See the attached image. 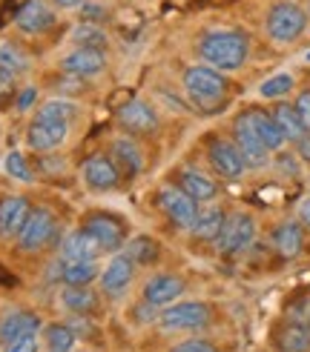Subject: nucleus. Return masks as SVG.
<instances>
[{"mask_svg":"<svg viewBox=\"0 0 310 352\" xmlns=\"http://www.w3.org/2000/svg\"><path fill=\"white\" fill-rule=\"evenodd\" d=\"M184 92L198 109L213 112V109L221 107L224 100H227L230 83H227V78H224V72H218V69L207 66V63H196V66L184 69Z\"/></svg>","mask_w":310,"mask_h":352,"instance_id":"2","label":"nucleus"},{"mask_svg":"<svg viewBox=\"0 0 310 352\" xmlns=\"http://www.w3.org/2000/svg\"><path fill=\"white\" fill-rule=\"evenodd\" d=\"M124 255L135 263V267H149V263H155L161 258V243L152 235H135V238H127Z\"/></svg>","mask_w":310,"mask_h":352,"instance_id":"28","label":"nucleus"},{"mask_svg":"<svg viewBox=\"0 0 310 352\" xmlns=\"http://www.w3.org/2000/svg\"><path fill=\"white\" fill-rule=\"evenodd\" d=\"M43 327V318L38 312L32 309H14L9 312L3 321H0V341L3 344H12L14 338L21 336H32V332H38Z\"/></svg>","mask_w":310,"mask_h":352,"instance_id":"21","label":"nucleus"},{"mask_svg":"<svg viewBox=\"0 0 310 352\" xmlns=\"http://www.w3.org/2000/svg\"><path fill=\"white\" fill-rule=\"evenodd\" d=\"M293 146H296V152H299L302 161H304V164H310V132H307L302 140H296V144H293Z\"/></svg>","mask_w":310,"mask_h":352,"instance_id":"43","label":"nucleus"},{"mask_svg":"<svg viewBox=\"0 0 310 352\" xmlns=\"http://www.w3.org/2000/svg\"><path fill=\"white\" fill-rule=\"evenodd\" d=\"M38 349H41L38 332H32V336H21V338H14L12 344H6L3 352H38Z\"/></svg>","mask_w":310,"mask_h":352,"instance_id":"39","label":"nucleus"},{"mask_svg":"<svg viewBox=\"0 0 310 352\" xmlns=\"http://www.w3.org/2000/svg\"><path fill=\"white\" fill-rule=\"evenodd\" d=\"M233 144L238 146V152H241V157H245L247 169H265L270 164V149L262 144V138L256 135L247 112H241L233 120Z\"/></svg>","mask_w":310,"mask_h":352,"instance_id":"9","label":"nucleus"},{"mask_svg":"<svg viewBox=\"0 0 310 352\" xmlns=\"http://www.w3.org/2000/svg\"><path fill=\"white\" fill-rule=\"evenodd\" d=\"M210 307L201 301H176L161 309L158 321L164 329H201L210 324Z\"/></svg>","mask_w":310,"mask_h":352,"instance_id":"12","label":"nucleus"},{"mask_svg":"<svg viewBox=\"0 0 310 352\" xmlns=\"http://www.w3.org/2000/svg\"><path fill=\"white\" fill-rule=\"evenodd\" d=\"M81 230L90 235L103 252H118L127 243V223L112 212H86L81 218Z\"/></svg>","mask_w":310,"mask_h":352,"instance_id":"5","label":"nucleus"},{"mask_svg":"<svg viewBox=\"0 0 310 352\" xmlns=\"http://www.w3.org/2000/svg\"><path fill=\"white\" fill-rule=\"evenodd\" d=\"M43 341H46V349L49 352H72L75 346V329L69 327V324H52L46 327L43 332Z\"/></svg>","mask_w":310,"mask_h":352,"instance_id":"32","label":"nucleus"},{"mask_svg":"<svg viewBox=\"0 0 310 352\" xmlns=\"http://www.w3.org/2000/svg\"><path fill=\"white\" fill-rule=\"evenodd\" d=\"M49 3L52 6H55V9H81V3H83V0H49Z\"/></svg>","mask_w":310,"mask_h":352,"instance_id":"45","label":"nucleus"},{"mask_svg":"<svg viewBox=\"0 0 310 352\" xmlns=\"http://www.w3.org/2000/svg\"><path fill=\"white\" fill-rule=\"evenodd\" d=\"M107 152L115 161L121 178H138V175H141V169H144V152H141V146H138V140L132 135L115 138Z\"/></svg>","mask_w":310,"mask_h":352,"instance_id":"17","label":"nucleus"},{"mask_svg":"<svg viewBox=\"0 0 310 352\" xmlns=\"http://www.w3.org/2000/svg\"><path fill=\"white\" fill-rule=\"evenodd\" d=\"M29 66H32V60L21 46L0 43V69H6V72H12V75H26Z\"/></svg>","mask_w":310,"mask_h":352,"instance_id":"33","label":"nucleus"},{"mask_svg":"<svg viewBox=\"0 0 310 352\" xmlns=\"http://www.w3.org/2000/svg\"><path fill=\"white\" fill-rule=\"evenodd\" d=\"M304 60H307V63H310V52H307V55H304Z\"/></svg>","mask_w":310,"mask_h":352,"instance_id":"47","label":"nucleus"},{"mask_svg":"<svg viewBox=\"0 0 310 352\" xmlns=\"http://www.w3.org/2000/svg\"><path fill=\"white\" fill-rule=\"evenodd\" d=\"M6 172L12 175L14 181H21V184H32V181H34V172L29 169L26 157H23L21 152H9V155H6Z\"/></svg>","mask_w":310,"mask_h":352,"instance_id":"36","label":"nucleus"},{"mask_svg":"<svg viewBox=\"0 0 310 352\" xmlns=\"http://www.w3.org/2000/svg\"><path fill=\"white\" fill-rule=\"evenodd\" d=\"M247 115H250V123H253L256 135L262 138V144H265L270 152H282V149L287 146V138L282 135L279 123L273 120L270 112H265V109H247Z\"/></svg>","mask_w":310,"mask_h":352,"instance_id":"25","label":"nucleus"},{"mask_svg":"<svg viewBox=\"0 0 310 352\" xmlns=\"http://www.w3.org/2000/svg\"><path fill=\"white\" fill-rule=\"evenodd\" d=\"M273 120L279 123V129H282V135L287 138V144H296V140H302L304 135H307V129L302 126V120H299V115H296V109H293V103H287V100H279L273 107Z\"/></svg>","mask_w":310,"mask_h":352,"instance_id":"29","label":"nucleus"},{"mask_svg":"<svg viewBox=\"0 0 310 352\" xmlns=\"http://www.w3.org/2000/svg\"><path fill=\"white\" fill-rule=\"evenodd\" d=\"M118 123L127 135H152L158 129V112L147 100L132 98L118 109Z\"/></svg>","mask_w":310,"mask_h":352,"instance_id":"15","label":"nucleus"},{"mask_svg":"<svg viewBox=\"0 0 310 352\" xmlns=\"http://www.w3.org/2000/svg\"><path fill=\"white\" fill-rule=\"evenodd\" d=\"M253 238H256V218L250 212H233L227 215L216 238V250L221 255H238L253 243Z\"/></svg>","mask_w":310,"mask_h":352,"instance_id":"6","label":"nucleus"},{"mask_svg":"<svg viewBox=\"0 0 310 352\" xmlns=\"http://www.w3.org/2000/svg\"><path fill=\"white\" fill-rule=\"evenodd\" d=\"M107 17H110V9L107 6H98V3H92V0H83V3H81V21L83 23L101 26Z\"/></svg>","mask_w":310,"mask_h":352,"instance_id":"37","label":"nucleus"},{"mask_svg":"<svg viewBox=\"0 0 310 352\" xmlns=\"http://www.w3.org/2000/svg\"><path fill=\"white\" fill-rule=\"evenodd\" d=\"M273 346L279 352H310V324L302 321H282L273 329Z\"/></svg>","mask_w":310,"mask_h":352,"instance_id":"20","label":"nucleus"},{"mask_svg":"<svg viewBox=\"0 0 310 352\" xmlns=\"http://www.w3.org/2000/svg\"><path fill=\"white\" fill-rule=\"evenodd\" d=\"M293 75H287V72H279V75H273V78H267L262 86H258V95H262L265 100H282V98H287L290 92H293Z\"/></svg>","mask_w":310,"mask_h":352,"instance_id":"34","label":"nucleus"},{"mask_svg":"<svg viewBox=\"0 0 310 352\" xmlns=\"http://www.w3.org/2000/svg\"><path fill=\"white\" fill-rule=\"evenodd\" d=\"M169 352H218L210 341H204V338H187L181 344H176Z\"/></svg>","mask_w":310,"mask_h":352,"instance_id":"41","label":"nucleus"},{"mask_svg":"<svg viewBox=\"0 0 310 352\" xmlns=\"http://www.w3.org/2000/svg\"><path fill=\"white\" fill-rule=\"evenodd\" d=\"M293 109H296L302 126L310 132V89H302V92L296 95V100H293Z\"/></svg>","mask_w":310,"mask_h":352,"instance_id":"40","label":"nucleus"},{"mask_svg":"<svg viewBox=\"0 0 310 352\" xmlns=\"http://www.w3.org/2000/svg\"><path fill=\"white\" fill-rule=\"evenodd\" d=\"M307 14H310V0H307Z\"/></svg>","mask_w":310,"mask_h":352,"instance_id":"48","label":"nucleus"},{"mask_svg":"<svg viewBox=\"0 0 310 352\" xmlns=\"http://www.w3.org/2000/svg\"><path fill=\"white\" fill-rule=\"evenodd\" d=\"M132 278H135V263L121 252V255H112L107 261V267L101 270L98 280H101V289L107 292L110 298L112 295H121V292H127L130 284H132Z\"/></svg>","mask_w":310,"mask_h":352,"instance_id":"18","label":"nucleus"},{"mask_svg":"<svg viewBox=\"0 0 310 352\" xmlns=\"http://www.w3.org/2000/svg\"><path fill=\"white\" fill-rule=\"evenodd\" d=\"M66 138H69V123L55 120V118H43V115H34V120L26 129V144L34 152H55L66 144Z\"/></svg>","mask_w":310,"mask_h":352,"instance_id":"10","label":"nucleus"},{"mask_svg":"<svg viewBox=\"0 0 310 352\" xmlns=\"http://www.w3.org/2000/svg\"><path fill=\"white\" fill-rule=\"evenodd\" d=\"M273 250L282 258H296L304 250V230L302 221H285L273 230Z\"/></svg>","mask_w":310,"mask_h":352,"instance_id":"24","label":"nucleus"},{"mask_svg":"<svg viewBox=\"0 0 310 352\" xmlns=\"http://www.w3.org/2000/svg\"><path fill=\"white\" fill-rule=\"evenodd\" d=\"M207 161H210V166L221 175L224 181H236L245 175L247 164H245V157H241L238 146L233 144V140L227 138H221V135H207Z\"/></svg>","mask_w":310,"mask_h":352,"instance_id":"7","label":"nucleus"},{"mask_svg":"<svg viewBox=\"0 0 310 352\" xmlns=\"http://www.w3.org/2000/svg\"><path fill=\"white\" fill-rule=\"evenodd\" d=\"M38 115H43V118H55V120H72V118H78V103H72V100H66V98H52V100H46L43 107L38 109Z\"/></svg>","mask_w":310,"mask_h":352,"instance_id":"35","label":"nucleus"},{"mask_svg":"<svg viewBox=\"0 0 310 352\" xmlns=\"http://www.w3.org/2000/svg\"><path fill=\"white\" fill-rule=\"evenodd\" d=\"M265 29L270 34V41L276 43H293L299 41L307 29V12L296 3V0H279L267 9Z\"/></svg>","mask_w":310,"mask_h":352,"instance_id":"3","label":"nucleus"},{"mask_svg":"<svg viewBox=\"0 0 310 352\" xmlns=\"http://www.w3.org/2000/svg\"><path fill=\"white\" fill-rule=\"evenodd\" d=\"M58 218L52 215V209L46 206H38V209H32L26 223H23V230L17 232V250L21 252H41L46 250V246L58 238Z\"/></svg>","mask_w":310,"mask_h":352,"instance_id":"4","label":"nucleus"},{"mask_svg":"<svg viewBox=\"0 0 310 352\" xmlns=\"http://www.w3.org/2000/svg\"><path fill=\"white\" fill-rule=\"evenodd\" d=\"M55 23L58 17L46 0H26L14 14V26L23 34H46L49 29H55Z\"/></svg>","mask_w":310,"mask_h":352,"instance_id":"16","label":"nucleus"},{"mask_svg":"<svg viewBox=\"0 0 310 352\" xmlns=\"http://www.w3.org/2000/svg\"><path fill=\"white\" fill-rule=\"evenodd\" d=\"M155 204H158L161 212L176 226H181V230H189L196 215H198V201H193L176 184H164L158 192H155Z\"/></svg>","mask_w":310,"mask_h":352,"instance_id":"8","label":"nucleus"},{"mask_svg":"<svg viewBox=\"0 0 310 352\" xmlns=\"http://www.w3.org/2000/svg\"><path fill=\"white\" fill-rule=\"evenodd\" d=\"M178 184L176 186H181L184 192L193 201H198V204H204V201H213L216 195H218V184L210 178V175H204L201 169H178V178H176Z\"/></svg>","mask_w":310,"mask_h":352,"instance_id":"23","label":"nucleus"},{"mask_svg":"<svg viewBox=\"0 0 310 352\" xmlns=\"http://www.w3.org/2000/svg\"><path fill=\"white\" fill-rule=\"evenodd\" d=\"M61 72L75 75V78H98L107 72V52L101 49H90V46H75L69 55L61 58Z\"/></svg>","mask_w":310,"mask_h":352,"instance_id":"14","label":"nucleus"},{"mask_svg":"<svg viewBox=\"0 0 310 352\" xmlns=\"http://www.w3.org/2000/svg\"><path fill=\"white\" fill-rule=\"evenodd\" d=\"M58 272L66 287H92L101 275L95 261H61Z\"/></svg>","mask_w":310,"mask_h":352,"instance_id":"27","label":"nucleus"},{"mask_svg":"<svg viewBox=\"0 0 310 352\" xmlns=\"http://www.w3.org/2000/svg\"><path fill=\"white\" fill-rule=\"evenodd\" d=\"M81 181L92 192H110V189H118L121 172L110 157V152H95L81 164Z\"/></svg>","mask_w":310,"mask_h":352,"instance_id":"11","label":"nucleus"},{"mask_svg":"<svg viewBox=\"0 0 310 352\" xmlns=\"http://www.w3.org/2000/svg\"><path fill=\"white\" fill-rule=\"evenodd\" d=\"M187 284H184V278L176 275V272H155L147 278V284L141 289V298H144V304L152 307V309H164L169 304H176L178 298L184 295Z\"/></svg>","mask_w":310,"mask_h":352,"instance_id":"13","label":"nucleus"},{"mask_svg":"<svg viewBox=\"0 0 310 352\" xmlns=\"http://www.w3.org/2000/svg\"><path fill=\"white\" fill-rule=\"evenodd\" d=\"M34 95H38V89H32V86H29V89H23L21 100H17V109H26V107H29V103L34 100Z\"/></svg>","mask_w":310,"mask_h":352,"instance_id":"46","label":"nucleus"},{"mask_svg":"<svg viewBox=\"0 0 310 352\" xmlns=\"http://www.w3.org/2000/svg\"><path fill=\"white\" fill-rule=\"evenodd\" d=\"M72 43H75V46L101 49V52H107V49H110V38H107V32H103L101 26H95V23H83V21L72 29Z\"/></svg>","mask_w":310,"mask_h":352,"instance_id":"31","label":"nucleus"},{"mask_svg":"<svg viewBox=\"0 0 310 352\" xmlns=\"http://www.w3.org/2000/svg\"><path fill=\"white\" fill-rule=\"evenodd\" d=\"M299 221L310 230V195L307 198H302V204H299Z\"/></svg>","mask_w":310,"mask_h":352,"instance_id":"44","label":"nucleus"},{"mask_svg":"<svg viewBox=\"0 0 310 352\" xmlns=\"http://www.w3.org/2000/svg\"><path fill=\"white\" fill-rule=\"evenodd\" d=\"M196 52L207 66L218 69V72H236V69L247 63L250 41L247 34H241L236 29H213L198 38Z\"/></svg>","mask_w":310,"mask_h":352,"instance_id":"1","label":"nucleus"},{"mask_svg":"<svg viewBox=\"0 0 310 352\" xmlns=\"http://www.w3.org/2000/svg\"><path fill=\"white\" fill-rule=\"evenodd\" d=\"M14 78H17V75L6 72V69H0V107L14 98Z\"/></svg>","mask_w":310,"mask_h":352,"instance_id":"42","label":"nucleus"},{"mask_svg":"<svg viewBox=\"0 0 310 352\" xmlns=\"http://www.w3.org/2000/svg\"><path fill=\"white\" fill-rule=\"evenodd\" d=\"M224 221H227V212H224L221 206H201L193 226H189V232H193L196 241H213L216 243Z\"/></svg>","mask_w":310,"mask_h":352,"instance_id":"26","label":"nucleus"},{"mask_svg":"<svg viewBox=\"0 0 310 352\" xmlns=\"http://www.w3.org/2000/svg\"><path fill=\"white\" fill-rule=\"evenodd\" d=\"M32 212V204L26 195H6L0 201V241L17 238V232L23 230V223Z\"/></svg>","mask_w":310,"mask_h":352,"instance_id":"19","label":"nucleus"},{"mask_svg":"<svg viewBox=\"0 0 310 352\" xmlns=\"http://www.w3.org/2000/svg\"><path fill=\"white\" fill-rule=\"evenodd\" d=\"M61 304L69 312L86 315V312H95L98 309V295L92 292V287H66L61 292Z\"/></svg>","mask_w":310,"mask_h":352,"instance_id":"30","label":"nucleus"},{"mask_svg":"<svg viewBox=\"0 0 310 352\" xmlns=\"http://www.w3.org/2000/svg\"><path fill=\"white\" fill-rule=\"evenodd\" d=\"M83 89H86V80L75 78V75H66V72H61V78L55 83V92H61V95H81Z\"/></svg>","mask_w":310,"mask_h":352,"instance_id":"38","label":"nucleus"},{"mask_svg":"<svg viewBox=\"0 0 310 352\" xmlns=\"http://www.w3.org/2000/svg\"><path fill=\"white\" fill-rule=\"evenodd\" d=\"M98 255H103V250L81 230V226L72 230L69 235H63V241L58 246V258L61 261H95Z\"/></svg>","mask_w":310,"mask_h":352,"instance_id":"22","label":"nucleus"}]
</instances>
